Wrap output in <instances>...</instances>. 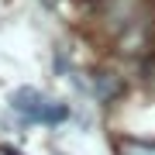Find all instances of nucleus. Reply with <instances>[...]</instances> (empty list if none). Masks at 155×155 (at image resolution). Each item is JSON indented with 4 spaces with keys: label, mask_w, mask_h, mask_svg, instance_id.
<instances>
[{
    "label": "nucleus",
    "mask_w": 155,
    "mask_h": 155,
    "mask_svg": "<svg viewBox=\"0 0 155 155\" xmlns=\"http://www.w3.org/2000/svg\"><path fill=\"white\" fill-rule=\"evenodd\" d=\"M45 104H48V97H45L41 90H35V86H21V90H14V93L7 97V107H11V114L21 124H41Z\"/></svg>",
    "instance_id": "nucleus-1"
},
{
    "label": "nucleus",
    "mask_w": 155,
    "mask_h": 155,
    "mask_svg": "<svg viewBox=\"0 0 155 155\" xmlns=\"http://www.w3.org/2000/svg\"><path fill=\"white\" fill-rule=\"evenodd\" d=\"M90 93H93L97 104H114V100L124 97V79L110 69H97L90 76Z\"/></svg>",
    "instance_id": "nucleus-2"
},
{
    "label": "nucleus",
    "mask_w": 155,
    "mask_h": 155,
    "mask_svg": "<svg viewBox=\"0 0 155 155\" xmlns=\"http://www.w3.org/2000/svg\"><path fill=\"white\" fill-rule=\"evenodd\" d=\"M114 152L117 155H155V141H145V138H117L114 141Z\"/></svg>",
    "instance_id": "nucleus-3"
},
{
    "label": "nucleus",
    "mask_w": 155,
    "mask_h": 155,
    "mask_svg": "<svg viewBox=\"0 0 155 155\" xmlns=\"http://www.w3.org/2000/svg\"><path fill=\"white\" fill-rule=\"evenodd\" d=\"M69 117V104H62V100H48L45 104V110H41V124L45 127H55V124H62Z\"/></svg>",
    "instance_id": "nucleus-4"
},
{
    "label": "nucleus",
    "mask_w": 155,
    "mask_h": 155,
    "mask_svg": "<svg viewBox=\"0 0 155 155\" xmlns=\"http://www.w3.org/2000/svg\"><path fill=\"white\" fill-rule=\"evenodd\" d=\"M0 155H14V152H11V148H0Z\"/></svg>",
    "instance_id": "nucleus-5"
}]
</instances>
